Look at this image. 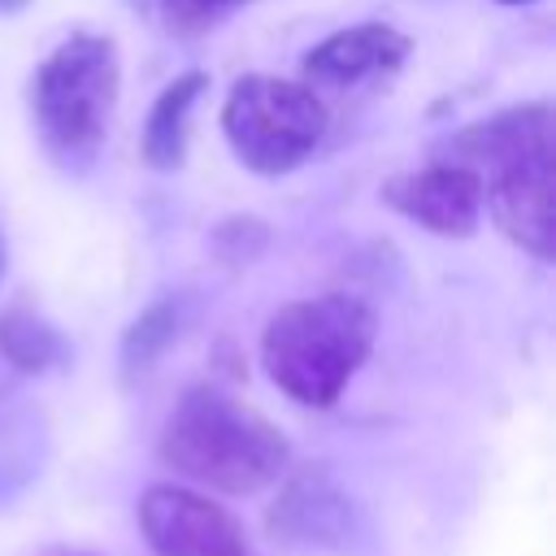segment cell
<instances>
[{"label": "cell", "mask_w": 556, "mask_h": 556, "mask_svg": "<svg viewBox=\"0 0 556 556\" xmlns=\"http://www.w3.org/2000/svg\"><path fill=\"white\" fill-rule=\"evenodd\" d=\"M156 456L191 486L256 495L287 473L291 443L265 413H256L226 387L195 382L169 408Z\"/></svg>", "instance_id": "cell-1"}, {"label": "cell", "mask_w": 556, "mask_h": 556, "mask_svg": "<svg viewBox=\"0 0 556 556\" xmlns=\"http://www.w3.org/2000/svg\"><path fill=\"white\" fill-rule=\"evenodd\" d=\"M374 339V304L348 291H326L269 313L261 330V365L287 400L304 408H330L369 361Z\"/></svg>", "instance_id": "cell-2"}, {"label": "cell", "mask_w": 556, "mask_h": 556, "mask_svg": "<svg viewBox=\"0 0 556 556\" xmlns=\"http://www.w3.org/2000/svg\"><path fill=\"white\" fill-rule=\"evenodd\" d=\"M117 91L122 65L109 35L83 30L56 43L30 74V117L43 148L65 165L91 161L113 126Z\"/></svg>", "instance_id": "cell-3"}, {"label": "cell", "mask_w": 556, "mask_h": 556, "mask_svg": "<svg viewBox=\"0 0 556 556\" xmlns=\"http://www.w3.org/2000/svg\"><path fill=\"white\" fill-rule=\"evenodd\" d=\"M330 113L321 96L300 78L278 74H248L226 91L222 104V135L239 165L252 174L278 178L304 165L317 143L326 139Z\"/></svg>", "instance_id": "cell-4"}, {"label": "cell", "mask_w": 556, "mask_h": 556, "mask_svg": "<svg viewBox=\"0 0 556 556\" xmlns=\"http://www.w3.org/2000/svg\"><path fill=\"white\" fill-rule=\"evenodd\" d=\"M139 530L156 556H256L243 521L182 482H152L139 495Z\"/></svg>", "instance_id": "cell-5"}, {"label": "cell", "mask_w": 556, "mask_h": 556, "mask_svg": "<svg viewBox=\"0 0 556 556\" xmlns=\"http://www.w3.org/2000/svg\"><path fill=\"white\" fill-rule=\"evenodd\" d=\"M482 182V208H491L495 226L534 261H552L556 243V204H552V143L526 148L486 174Z\"/></svg>", "instance_id": "cell-6"}, {"label": "cell", "mask_w": 556, "mask_h": 556, "mask_svg": "<svg viewBox=\"0 0 556 556\" xmlns=\"http://www.w3.org/2000/svg\"><path fill=\"white\" fill-rule=\"evenodd\" d=\"M382 204L443 239H469L482 222V182L456 161H430L382 182Z\"/></svg>", "instance_id": "cell-7"}, {"label": "cell", "mask_w": 556, "mask_h": 556, "mask_svg": "<svg viewBox=\"0 0 556 556\" xmlns=\"http://www.w3.org/2000/svg\"><path fill=\"white\" fill-rule=\"evenodd\" d=\"M269 534L287 547H348L356 539V504L326 465L282 473V491L265 517Z\"/></svg>", "instance_id": "cell-8"}, {"label": "cell", "mask_w": 556, "mask_h": 556, "mask_svg": "<svg viewBox=\"0 0 556 556\" xmlns=\"http://www.w3.org/2000/svg\"><path fill=\"white\" fill-rule=\"evenodd\" d=\"M408 52H413V43L395 26H387V22H361V26L334 30L321 43H313L308 56L300 61V74H304L308 87L348 91V87H361L369 78L395 74Z\"/></svg>", "instance_id": "cell-9"}, {"label": "cell", "mask_w": 556, "mask_h": 556, "mask_svg": "<svg viewBox=\"0 0 556 556\" xmlns=\"http://www.w3.org/2000/svg\"><path fill=\"white\" fill-rule=\"evenodd\" d=\"M208 78L200 70L178 74L148 109L143 122V161L152 169H178L187 161V135H191V109L204 96Z\"/></svg>", "instance_id": "cell-10"}, {"label": "cell", "mask_w": 556, "mask_h": 556, "mask_svg": "<svg viewBox=\"0 0 556 556\" xmlns=\"http://www.w3.org/2000/svg\"><path fill=\"white\" fill-rule=\"evenodd\" d=\"M0 356L22 374H48L70 356V348L39 308L9 304L0 313Z\"/></svg>", "instance_id": "cell-11"}, {"label": "cell", "mask_w": 556, "mask_h": 556, "mask_svg": "<svg viewBox=\"0 0 556 556\" xmlns=\"http://www.w3.org/2000/svg\"><path fill=\"white\" fill-rule=\"evenodd\" d=\"M178 334H182V300H178V295L152 300V304L122 330V348H117L122 374H126V378L148 374V369L174 348Z\"/></svg>", "instance_id": "cell-12"}, {"label": "cell", "mask_w": 556, "mask_h": 556, "mask_svg": "<svg viewBox=\"0 0 556 556\" xmlns=\"http://www.w3.org/2000/svg\"><path fill=\"white\" fill-rule=\"evenodd\" d=\"M239 4H248V0H161V17L178 35H200V30L217 26L222 17H230Z\"/></svg>", "instance_id": "cell-13"}, {"label": "cell", "mask_w": 556, "mask_h": 556, "mask_svg": "<svg viewBox=\"0 0 556 556\" xmlns=\"http://www.w3.org/2000/svg\"><path fill=\"white\" fill-rule=\"evenodd\" d=\"M43 556H96V552H83V547H65V543H61V547H48Z\"/></svg>", "instance_id": "cell-14"}, {"label": "cell", "mask_w": 556, "mask_h": 556, "mask_svg": "<svg viewBox=\"0 0 556 556\" xmlns=\"http://www.w3.org/2000/svg\"><path fill=\"white\" fill-rule=\"evenodd\" d=\"M30 0H0V17H13V13H22Z\"/></svg>", "instance_id": "cell-15"}, {"label": "cell", "mask_w": 556, "mask_h": 556, "mask_svg": "<svg viewBox=\"0 0 556 556\" xmlns=\"http://www.w3.org/2000/svg\"><path fill=\"white\" fill-rule=\"evenodd\" d=\"M4 265H9V243H4V235H0V282H4Z\"/></svg>", "instance_id": "cell-16"}, {"label": "cell", "mask_w": 556, "mask_h": 556, "mask_svg": "<svg viewBox=\"0 0 556 556\" xmlns=\"http://www.w3.org/2000/svg\"><path fill=\"white\" fill-rule=\"evenodd\" d=\"M500 4H530V0H500Z\"/></svg>", "instance_id": "cell-17"}]
</instances>
